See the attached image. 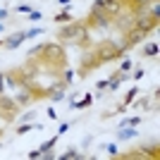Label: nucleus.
Masks as SVG:
<instances>
[{
    "label": "nucleus",
    "instance_id": "6",
    "mask_svg": "<svg viewBox=\"0 0 160 160\" xmlns=\"http://www.w3.org/2000/svg\"><path fill=\"white\" fill-rule=\"evenodd\" d=\"M17 103H14V98H7V96H0V112H5V117L10 120L14 112H17Z\"/></svg>",
    "mask_w": 160,
    "mask_h": 160
},
{
    "label": "nucleus",
    "instance_id": "11",
    "mask_svg": "<svg viewBox=\"0 0 160 160\" xmlns=\"http://www.w3.org/2000/svg\"><path fill=\"white\" fill-rule=\"evenodd\" d=\"M29 100H33V93H29V91H24V93H19V96H14V103H17V105H27Z\"/></svg>",
    "mask_w": 160,
    "mask_h": 160
},
{
    "label": "nucleus",
    "instance_id": "17",
    "mask_svg": "<svg viewBox=\"0 0 160 160\" xmlns=\"http://www.w3.org/2000/svg\"><path fill=\"white\" fill-rule=\"evenodd\" d=\"M143 55H146V58H155V55H158V43H148V46L143 48Z\"/></svg>",
    "mask_w": 160,
    "mask_h": 160
},
{
    "label": "nucleus",
    "instance_id": "3",
    "mask_svg": "<svg viewBox=\"0 0 160 160\" xmlns=\"http://www.w3.org/2000/svg\"><path fill=\"white\" fill-rule=\"evenodd\" d=\"M43 53L46 55H41L43 58V62H46L48 67H62L65 65V53H62V48L60 46H55V43H46L43 46Z\"/></svg>",
    "mask_w": 160,
    "mask_h": 160
},
{
    "label": "nucleus",
    "instance_id": "21",
    "mask_svg": "<svg viewBox=\"0 0 160 160\" xmlns=\"http://www.w3.org/2000/svg\"><path fill=\"white\" fill-rule=\"evenodd\" d=\"M129 69H132V60H129V58H124V60H122V65H120V72H129Z\"/></svg>",
    "mask_w": 160,
    "mask_h": 160
},
{
    "label": "nucleus",
    "instance_id": "5",
    "mask_svg": "<svg viewBox=\"0 0 160 160\" xmlns=\"http://www.w3.org/2000/svg\"><path fill=\"white\" fill-rule=\"evenodd\" d=\"M134 27H139V29H143V31L151 33V29L158 27V17H153V14H136Z\"/></svg>",
    "mask_w": 160,
    "mask_h": 160
},
{
    "label": "nucleus",
    "instance_id": "12",
    "mask_svg": "<svg viewBox=\"0 0 160 160\" xmlns=\"http://www.w3.org/2000/svg\"><path fill=\"white\" fill-rule=\"evenodd\" d=\"M55 143H58V136H53V139H48V141H43V143L38 146V151H41V153H48L50 148H55Z\"/></svg>",
    "mask_w": 160,
    "mask_h": 160
},
{
    "label": "nucleus",
    "instance_id": "25",
    "mask_svg": "<svg viewBox=\"0 0 160 160\" xmlns=\"http://www.w3.org/2000/svg\"><path fill=\"white\" fill-rule=\"evenodd\" d=\"M33 117H36V112H24V115L19 117V122H31Z\"/></svg>",
    "mask_w": 160,
    "mask_h": 160
},
{
    "label": "nucleus",
    "instance_id": "22",
    "mask_svg": "<svg viewBox=\"0 0 160 160\" xmlns=\"http://www.w3.org/2000/svg\"><path fill=\"white\" fill-rule=\"evenodd\" d=\"M105 151H108L110 155H120V151H117V143H108V146H105Z\"/></svg>",
    "mask_w": 160,
    "mask_h": 160
},
{
    "label": "nucleus",
    "instance_id": "7",
    "mask_svg": "<svg viewBox=\"0 0 160 160\" xmlns=\"http://www.w3.org/2000/svg\"><path fill=\"white\" fill-rule=\"evenodd\" d=\"M110 22H112V17H108V14H103V12H91L86 24H93V27H108Z\"/></svg>",
    "mask_w": 160,
    "mask_h": 160
},
{
    "label": "nucleus",
    "instance_id": "19",
    "mask_svg": "<svg viewBox=\"0 0 160 160\" xmlns=\"http://www.w3.org/2000/svg\"><path fill=\"white\" fill-rule=\"evenodd\" d=\"M43 46H46V43H41V46H36V48H31V50H29V58H31V60H33V58H36V55H41V53H43Z\"/></svg>",
    "mask_w": 160,
    "mask_h": 160
},
{
    "label": "nucleus",
    "instance_id": "2",
    "mask_svg": "<svg viewBox=\"0 0 160 160\" xmlns=\"http://www.w3.org/2000/svg\"><path fill=\"white\" fill-rule=\"evenodd\" d=\"M124 50H127L124 46H115L112 41H103L100 46H96V55L100 58V62H105V60H117V58H122V55H124Z\"/></svg>",
    "mask_w": 160,
    "mask_h": 160
},
{
    "label": "nucleus",
    "instance_id": "36",
    "mask_svg": "<svg viewBox=\"0 0 160 160\" xmlns=\"http://www.w3.org/2000/svg\"><path fill=\"white\" fill-rule=\"evenodd\" d=\"M0 31H2V24H0Z\"/></svg>",
    "mask_w": 160,
    "mask_h": 160
},
{
    "label": "nucleus",
    "instance_id": "31",
    "mask_svg": "<svg viewBox=\"0 0 160 160\" xmlns=\"http://www.w3.org/2000/svg\"><path fill=\"white\" fill-rule=\"evenodd\" d=\"M41 155H43V153H41L38 148H36V151H31V153H29V158H31V160H36V158H41Z\"/></svg>",
    "mask_w": 160,
    "mask_h": 160
},
{
    "label": "nucleus",
    "instance_id": "9",
    "mask_svg": "<svg viewBox=\"0 0 160 160\" xmlns=\"http://www.w3.org/2000/svg\"><path fill=\"white\" fill-rule=\"evenodd\" d=\"M136 136H139L136 127H120V132H117V141H129V139H136Z\"/></svg>",
    "mask_w": 160,
    "mask_h": 160
},
{
    "label": "nucleus",
    "instance_id": "16",
    "mask_svg": "<svg viewBox=\"0 0 160 160\" xmlns=\"http://www.w3.org/2000/svg\"><path fill=\"white\" fill-rule=\"evenodd\" d=\"M60 158H62V160H72V158H81V153H79L74 146H69V148H67V153H62Z\"/></svg>",
    "mask_w": 160,
    "mask_h": 160
},
{
    "label": "nucleus",
    "instance_id": "15",
    "mask_svg": "<svg viewBox=\"0 0 160 160\" xmlns=\"http://www.w3.org/2000/svg\"><path fill=\"white\" fill-rule=\"evenodd\" d=\"M91 98H93V96L86 93V98H84V100H79V103H72V110H74V108H77V110H84V108H88V105H91Z\"/></svg>",
    "mask_w": 160,
    "mask_h": 160
},
{
    "label": "nucleus",
    "instance_id": "10",
    "mask_svg": "<svg viewBox=\"0 0 160 160\" xmlns=\"http://www.w3.org/2000/svg\"><path fill=\"white\" fill-rule=\"evenodd\" d=\"M55 22H58V24H69V22H74V17L69 14V10H65V12L55 14Z\"/></svg>",
    "mask_w": 160,
    "mask_h": 160
},
{
    "label": "nucleus",
    "instance_id": "4",
    "mask_svg": "<svg viewBox=\"0 0 160 160\" xmlns=\"http://www.w3.org/2000/svg\"><path fill=\"white\" fill-rule=\"evenodd\" d=\"M146 36H148V31H143V29H139V27H134V29H129V31H127V38H124V43H122V46H124V48H132V46H136V43H141Z\"/></svg>",
    "mask_w": 160,
    "mask_h": 160
},
{
    "label": "nucleus",
    "instance_id": "37",
    "mask_svg": "<svg viewBox=\"0 0 160 160\" xmlns=\"http://www.w3.org/2000/svg\"><path fill=\"white\" fill-rule=\"evenodd\" d=\"M0 134H2V132H0Z\"/></svg>",
    "mask_w": 160,
    "mask_h": 160
},
{
    "label": "nucleus",
    "instance_id": "24",
    "mask_svg": "<svg viewBox=\"0 0 160 160\" xmlns=\"http://www.w3.org/2000/svg\"><path fill=\"white\" fill-rule=\"evenodd\" d=\"M27 132H31V124H29V122H24V124L17 127V134H27Z\"/></svg>",
    "mask_w": 160,
    "mask_h": 160
},
{
    "label": "nucleus",
    "instance_id": "28",
    "mask_svg": "<svg viewBox=\"0 0 160 160\" xmlns=\"http://www.w3.org/2000/svg\"><path fill=\"white\" fill-rule=\"evenodd\" d=\"M17 12H31V5H17Z\"/></svg>",
    "mask_w": 160,
    "mask_h": 160
},
{
    "label": "nucleus",
    "instance_id": "30",
    "mask_svg": "<svg viewBox=\"0 0 160 160\" xmlns=\"http://www.w3.org/2000/svg\"><path fill=\"white\" fill-rule=\"evenodd\" d=\"M69 127H72L69 122H65V124H60V132H58V134H65V132H69Z\"/></svg>",
    "mask_w": 160,
    "mask_h": 160
},
{
    "label": "nucleus",
    "instance_id": "14",
    "mask_svg": "<svg viewBox=\"0 0 160 160\" xmlns=\"http://www.w3.org/2000/svg\"><path fill=\"white\" fill-rule=\"evenodd\" d=\"M136 96H139V88H136V86H132V91H129V93L124 96V103H122V105H132L134 100H136Z\"/></svg>",
    "mask_w": 160,
    "mask_h": 160
},
{
    "label": "nucleus",
    "instance_id": "33",
    "mask_svg": "<svg viewBox=\"0 0 160 160\" xmlns=\"http://www.w3.org/2000/svg\"><path fill=\"white\" fill-rule=\"evenodd\" d=\"M5 91V84H2V74H0V93Z\"/></svg>",
    "mask_w": 160,
    "mask_h": 160
},
{
    "label": "nucleus",
    "instance_id": "34",
    "mask_svg": "<svg viewBox=\"0 0 160 160\" xmlns=\"http://www.w3.org/2000/svg\"><path fill=\"white\" fill-rule=\"evenodd\" d=\"M60 2H62V5H69V2H72V0H60Z\"/></svg>",
    "mask_w": 160,
    "mask_h": 160
},
{
    "label": "nucleus",
    "instance_id": "1",
    "mask_svg": "<svg viewBox=\"0 0 160 160\" xmlns=\"http://www.w3.org/2000/svg\"><path fill=\"white\" fill-rule=\"evenodd\" d=\"M60 41H65V43H86V22H69L67 27L60 29Z\"/></svg>",
    "mask_w": 160,
    "mask_h": 160
},
{
    "label": "nucleus",
    "instance_id": "27",
    "mask_svg": "<svg viewBox=\"0 0 160 160\" xmlns=\"http://www.w3.org/2000/svg\"><path fill=\"white\" fill-rule=\"evenodd\" d=\"M132 77H134L136 81H139V79H143V77H146V72H143V69H136V72H134Z\"/></svg>",
    "mask_w": 160,
    "mask_h": 160
},
{
    "label": "nucleus",
    "instance_id": "8",
    "mask_svg": "<svg viewBox=\"0 0 160 160\" xmlns=\"http://www.w3.org/2000/svg\"><path fill=\"white\" fill-rule=\"evenodd\" d=\"M27 41V33H14V36H10V38H5V48L7 50H14L17 46H22Z\"/></svg>",
    "mask_w": 160,
    "mask_h": 160
},
{
    "label": "nucleus",
    "instance_id": "32",
    "mask_svg": "<svg viewBox=\"0 0 160 160\" xmlns=\"http://www.w3.org/2000/svg\"><path fill=\"white\" fill-rule=\"evenodd\" d=\"M2 19H7V10H5V7H0V22H2Z\"/></svg>",
    "mask_w": 160,
    "mask_h": 160
},
{
    "label": "nucleus",
    "instance_id": "35",
    "mask_svg": "<svg viewBox=\"0 0 160 160\" xmlns=\"http://www.w3.org/2000/svg\"><path fill=\"white\" fill-rule=\"evenodd\" d=\"M0 46H5V41H0Z\"/></svg>",
    "mask_w": 160,
    "mask_h": 160
},
{
    "label": "nucleus",
    "instance_id": "26",
    "mask_svg": "<svg viewBox=\"0 0 160 160\" xmlns=\"http://www.w3.org/2000/svg\"><path fill=\"white\" fill-rule=\"evenodd\" d=\"M72 79H74V72H72V69H67V72H65V84H72Z\"/></svg>",
    "mask_w": 160,
    "mask_h": 160
},
{
    "label": "nucleus",
    "instance_id": "29",
    "mask_svg": "<svg viewBox=\"0 0 160 160\" xmlns=\"http://www.w3.org/2000/svg\"><path fill=\"white\" fill-rule=\"evenodd\" d=\"M46 112H48V117H50V120H58V112H55V108H48Z\"/></svg>",
    "mask_w": 160,
    "mask_h": 160
},
{
    "label": "nucleus",
    "instance_id": "23",
    "mask_svg": "<svg viewBox=\"0 0 160 160\" xmlns=\"http://www.w3.org/2000/svg\"><path fill=\"white\" fill-rule=\"evenodd\" d=\"M41 17H43V14H41V10H31V12H29V19H31V22H38Z\"/></svg>",
    "mask_w": 160,
    "mask_h": 160
},
{
    "label": "nucleus",
    "instance_id": "18",
    "mask_svg": "<svg viewBox=\"0 0 160 160\" xmlns=\"http://www.w3.org/2000/svg\"><path fill=\"white\" fill-rule=\"evenodd\" d=\"M48 96H50V100H53V103H60V100L65 98V93H62V88H60V91H50Z\"/></svg>",
    "mask_w": 160,
    "mask_h": 160
},
{
    "label": "nucleus",
    "instance_id": "20",
    "mask_svg": "<svg viewBox=\"0 0 160 160\" xmlns=\"http://www.w3.org/2000/svg\"><path fill=\"white\" fill-rule=\"evenodd\" d=\"M24 33H27V38H36V36H41V33H43V29L36 27V29H29V31H24Z\"/></svg>",
    "mask_w": 160,
    "mask_h": 160
},
{
    "label": "nucleus",
    "instance_id": "13",
    "mask_svg": "<svg viewBox=\"0 0 160 160\" xmlns=\"http://www.w3.org/2000/svg\"><path fill=\"white\" fill-rule=\"evenodd\" d=\"M139 122H141L139 115H136V117H124V120L120 122V127H139Z\"/></svg>",
    "mask_w": 160,
    "mask_h": 160
}]
</instances>
